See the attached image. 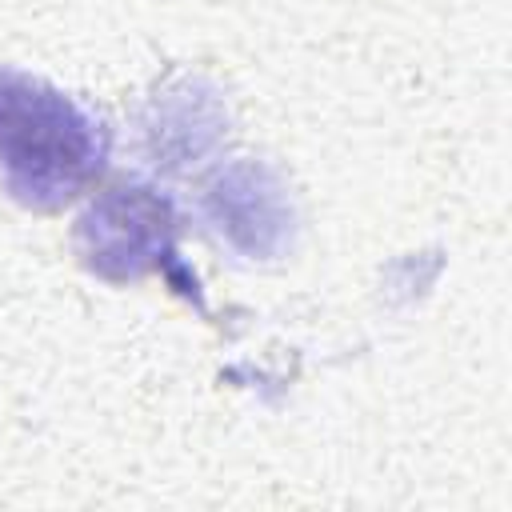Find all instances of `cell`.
<instances>
[{"mask_svg":"<svg viewBox=\"0 0 512 512\" xmlns=\"http://www.w3.org/2000/svg\"><path fill=\"white\" fill-rule=\"evenodd\" d=\"M112 136L100 116L32 76V88L4 140V184L12 200L36 212L64 208L104 172Z\"/></svg>","mask_w":512,"mask_h":512,"instance_id":"6da1fadb","label":"cell"},{"mask_svg":"<svg viewBox=\"0 0 512 512\" xmlns=\"http://www.w3.org/2000/svg\"><path fill=\"white\" fill-rule=\"evenodd\" d=\"M172 236L176 208L164 192L148 184H116L80 216L76 252L96 276L128 284L156 272L172 256Z\"/></svg>","mask_w":512,"mask_h":512,"instance_id":"7a4b0ae2","label":"cell"},{"mask_svg":"<svg viewBox=\"0 0 512 512\" xmlns=\"http://www.w3.org/2000/svg\"><path fill=\"white\" fill-rule=\"evenodd\" d=\"M208 216L236 248L252 256H272L288 244L292 208L276 176L260 164H232L208 188Z\"/></svg>","mask_w":512,"mask_h":512,"instance_id":"3957f363","label":"cell"},{"mask_svg":"<svg viewBox=\"0 0 512 512\" xmlns=\"http://www.w3.org/2000/svg\"><path fill=\"white\" fill-rule=\"evenodd\" d=\"M28 88H32V76H28V72L0 68V152H4V140H8V132H12V120H16V112H20L24 96H28Z\"/></svg>","mask_w":512,"mask_h":512,"instance_id":"277c9868","label":"cell"}]
</instances>
